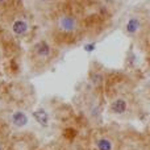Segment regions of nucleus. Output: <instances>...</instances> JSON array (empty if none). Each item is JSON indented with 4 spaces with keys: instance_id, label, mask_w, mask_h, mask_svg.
Segmentation results:
<instances>
[{
    "instance_id": "f257e3e1",
    "label": "nucleus",
    "mask_w": 150,
    "mask_h": 150,
    "mask_svg": "<svg viewBox=\"0 0 150 150\" xmlns=\"http://www.w3.org/2000/svg\"><path fill=\"white\" fill-rule=\"evenodd\" d=\"M57 3L52 16V41L58 45L78 44L87 33L84 21L87 12L75 3L66 0Z\"/></svg>"
},
{
    "instance_id": "f03ea898",
    "label": "nucleus",
    "mask_w": 150,
    "mask_h": 150,
    "mask_svg": "<svg viewBox=\"0 0 150 150\" xmlns=\"http://www.w3.org/2000/svg\"><path fill=\"white\" fill-rule=\"evenodd\" d=\"M58 57V49L52 40L41 38L36 41L28 50V65L32 71H45L52 66Z\"/></svg>"
},
{
    "instance_id": "7ed1b4c3",
    "label": "nucleus",
    "mask_w": 150,
    "mask_h": 150,
    "mask_svg": "<svg viewBox=\"0 0 150 150\" xmlns=\"http://www.w3.org/2000/svg\"><path fill=\"white\" fill-rule=\"evenodd\" d=\"M148 26H149L148 15L133 13L127 18L122 29H124V33L128 37L137 38V37H142L144 34L148 33Z\"/></svg>"
},
{
    "instance_id": "20e7f679",
    "label": "nucleus",
    "mask_w": 150,
    "mask_h": 150,
    "mask_svg": "<svg viewBox=\"0 0 150 150\" xmlns=\"http://www.w3.org/2000/svg\"><path fill=\"white\" fill-rule=\"evenodd\" d=\"M133 105H134V100L132 96L129 93L121 92L111 99L108 105V112L119 117L129 116L133 112Z\"/></svg>"
},
{
    "instance_id": "39448f33",
    "label": "nucleus",
    "mask_w": 150,
    "mask_h": 150,
    "mask_svg": "<svg viewBox=\"0 0 150 150\" xmlns=\"http://www.w3.org/2000/svg\"><path fill=\"white\" fill-rule=\"evenodd\" d=\"M9 121H11V124L15 125V127L21 128L28 124V116H26V113L24 111L16 109V111H13L12 113L9 115Z\"/></svg>"
},
{
    "instance_id": "423d86ee",
    "label": "nucleus",
    "mask_w": 150,
    "mask_h": 150,
    "mask_svg": "<svg viewBox=\"0 0 150 150\" xmlns=\"http://www.w3.org/2000/svg\"><path fill=\"white\" fill-rule=\"evenodd\" d=\"M95 148L96 150H113L115 145H113V141L109 137L101 136V137H99L95 141Z\"/></svg>"
},
{
    "instance_id": "0eeeda50",
    "label": "nucleus",
    "mask_w": 150,
    "mask_h": 150,
    "mask_svg": "<svg viewBox=\"0 0 150 150\" xmlns=\"http://www.w3.org/2000/svg\"><path fill=\"white\" fill-rule=\"evenodd\" d=\"M32 115H33L34 120H36L40 125H42V127H47V125H49L50 117L46 111H44V109H36V111H33Z\"/></svg>"
},
{
    "instance_id": "6e6552de",
    "label": "nucleus",
    "mask_w": 150,
    "mask_h": 150,
    "mask_svg": "<svg viewBox=\"0 0 150 150\" xmlns=\"http://www.w3.org/2000/svg\"><path fill=\"white\" fill-rule=\"evenodd\" d=\"M42 3H46V4H54L55 1H58V0H41Z\"/></svg>"
},
{
    "instance_id": "1a4fd4ad",
    "label": "nucleus",
    "mask_w": 150,
    "mask_h": 150,
    "mask_svg": "<svg viewBox=\"0 0 150 150\" xmlns=\"http://www.w3.org/2000/svg\"><path fill=\"white\" fill-rule=\"evenodd\" d=\"M0 150H5V149H4V145L1 144V141H0Z\"/></svg>"
}]
</instances>
